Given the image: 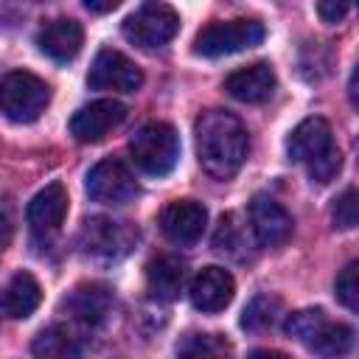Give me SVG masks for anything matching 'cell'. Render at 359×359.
I'll use <instances>...</instances> for the list:
<instances>
[{
    "mask_svg": "<svg viewBox=\"0 0 359 359\" xmlns=\"http://www.w3.org/2000/svg\"><path fill=\"white\" fill-rule=\"evenodd\" d=\"M213 247L222 250V252H233L236 247H241V227H238V216L236 213L222 216L219 230L213 236Z\"/></svg>",
    "mask_w": 359,
    "mask_h": 359,
    "instance_id": "26",
    "label": "cell"
},
{
    "mask_svg": "<svg viewBox=\"0 0 359 359\" xmlns=\"http://www.w3.org/2000/svg\"><path fill=\"white\" fill-rule=\"evenodd\" d=\"M123 118H126V107L121 101L101 98V101H93V104L76 109V115L70 118V135L79 143H98L115 126H121Z\"/></svg>",
    "mask_w": 359,
    "mask_h": 359,
    "instance_id": "10",
    "label": "cell"
},
{
    "mask_svg": "<svg viewBox=\"0 0 359 359\" xmlns=\"http://www.w3.org/2000/svg\"><path fill=\"white\" fill-rule=\"evenodd\" d=\"M247 359H289V356L280 353V351H266V348H261V351H252Z\"/></svg>",
    "mask_w": 359,
    "mask_h": 359,
    "instance_id": "30",
    "label": "cell"
},
{
    "mask_svg": "<svg viewBox=\"0 0 359 359\" xmlns=\"http://www.w3.org/2000/svg\"><path fill=\"white\" fill-rule=\"evenodd\" d=\"M62 306L73 320L84 325H101L112 309V292L104 283H79Z\"/></svg>",
    "mask_w": 359,
    "mask_h": 359,
    "instance_id": "17",
    "label": "cell"
},
{
    "mask_svg": "<svg viewBox=\"0 0 359 359\" xmlns=\"http://www.w3.org/2000/svg\"><path fill=\"white\" fill-rule=\"evenodd\" d=\"M275 84H278V79H275V70L269 67V62L247 65V67H241L224 79V90L244 104L266 101L275 93Z\"/></svg>",
    "mask_w": 359,
    "mask_h": 359,
    "instance_id": "16",
    "label": "cell"
},
{
    "mask_svg": "<svg viewBox=\"0 0 359 359\" xmlns=\"http://www.w3.org/2000/svg\"><path fill=\"white\" fill-rule=\"evenodd\" d=\"M87 194L101 205H123L137 196V180L123 160L107 157L90 168Z\"/></svg>",
    "mask_w": 359,
    "mask_h": 359,
    "instance_id": "8",
    "label": "cell"
},
{
    "mask_svg": "<svg viewBox=\"0 0 359 359\" xmlns=\"http://www.w3.org/2000/svg\"><path fill=\"white\" fill-rule=\"evenodd\" d=\"M250 151V137L244 123L227 109H208L196 121V154L199 165L216 177L230 180L238 174Z\"/></svg>",
    "mask_w": 359,
    "mask_h": 359,
    "instance_id": "1",
    "label": "cell"
},
{
    "mask_svg": "<svg viewBox=\"0 0 359 359\" xmlns=\"http://www.w3.org/2000/svg\"><path fill=\"white\" fill-rule=\"evenodd\" d=\"M42 300V289L31 272H17L0 292V311L11 320H25L36 311Z\"/></svg>",
    "mask_w": 359,
    "mask_h": 359,
    "instance_id": "20",
    "label": "cell"
},
{
    "mask_svg": "<svg viewBox=\"0 0 359 359\" xmlns=\"http://www.w3.org/2000/svg\"><path fill=\"white\" fill-rule=\"evenodd\" d=\"M87 84L93 90H118V93H135L143 84V73L140 67L123 56L121 50L104 48L95 53L90 73H87Z\"/></svg>",
    "mask_w": 359,
    "mask_h": 359,
    "instance_id": "9",
    "label": "cell"
},
{
    "mask_svg": "<svg viewBox=\"0 0 359 359\" xmlns=\"http://www.w3.org/2000/svg\"><path fill=\"white\" fill-rule=\"evenodd\" d=\"M180 31V14L165 3H143L123 20V36L140 48H163Z\"/></svg>",
    "mask_w": 359,
    "mask_h": 359,
    "instance_id": "7",
    "label": "cell"
},
{
    "mask_svg": "<svg viewBox=\"0 0 359 359\" xmlns=\"http://www.w3.org/2000/svg\"><path fill=\"white\" fill-rule=\"evenodd\" d=\"M356 216H359V202H356V188H348L342 196L334 199L331 208V222L339 230H353L356 227Z\"/></svg>",
    "mask_w": 359,
    "mask_h": 359,
    "instance_id": "25",
    "label": "cell"
},
{
    "mask_svg": "<svg viewBox=\"0 0 359 359\" xmlns=\"http://www.w3.org/2000/svg\"><path fill=\"white\" fill-rule=\"evenodd\" d=\"M278 314H280V300L278 297H272V294H255L250 300V306L244 309L241 325L250 328V331L272 328L278 323Z\"/></svg>",
    "mask_w": 359,
    "mask_h": 359,
    "instance_id": "23",
    "label": "cell"
},
{
    "mask_svg": "<svg viewBox=\"0 0 359 359\" xmlns=\"http://www.w3.org/2000/svg\"><path fill=\"white\" fill-rule=\"evenodd\" d=\"M177 359H230V342L222 334L194 331L177 345Z\"/></svg>",
    "mask_w": 359,
    "mask_h": 359,
    "instance_id": "22",
    "label": "cell"
},
{
    "mask_svg": "<svg viewBox=\"0 0 359 359\" xmlns=\"http://www.w3.org/2000/svg\"><path fill=\"white\" fill-rule=\"evenodd\" d=\"M65 216H67V191L62 182L45 185L28 202V210H25V219L36 236H53L62 227Z\"/></svg>",
    "mask_w": 359,
    "mask_h": 359,
    "instance_id": "14",
    "label": "cell"
},
{
    "mask_svg": "<svg viewBox=\"0 0 359 359\" xmlns=\"http://www.w3.org/2000/svg\"><path fill=\"white\" fill-rule=\"evenodd\" d=\"M31 353L36 359H81V348L76 337L62 325L42 328L31 342Z\"/></svg>",
    "mask_w": 359,
    "mask_h": 359,
    "instance_id": "21",
    "label": "cell"
},
{
    "mask_svg": "<svg viewBox=\"0 0 359 359\" xmlns=\"http://www.w3.org/2000/svg\"><path fill=\"white\" fill-rule=\"evenodd\" d=\"M14 236V202L8 194L0 196V252L11 244Z\"/></svg>",
    "mask_w": 359,
    "mask_h": 359,
    "instance_id": "27",
    "label": "cell"
},
{
    "mask_svg": "<svg viewBox=\"0 0 359 359\" xmlns=\"http://www.w3.org/2000/svg\"><path fill=\"white\" fill-rule=\"evenodd\" d=\"M188 294H191L194 309H199L205 314H216L224 306H230V300L236 294V280L222 266H205L194 275Z\"/></svg>",
    "mask_w": 359,
    "mask_h": 359,
    "instance_id": "13",
    "label": "cell"
},
{
    "mask_svg": "<svg viewBox=\"0 0 359 359\" xmlns=\"http://www.w3.org/2000/svg\"><path fill=\"white\" fill-rule=\"evenodd\" d=\"M286 151L294 163H303L309 168L311 180H317V182L334 180L342 168V151L334 143L331 123L317 115L300 121L292 129V135L286 140Z\"/></svg>",
    "mask_w": 359,
    "mask_h": 359,
    "instance_id": "2",
    "label": "cell"
},
{
    "mask_svg": "<svg viewBox=\"0 0 359 359\" xmlns=\"http://www.w3.org/2000/svg\"><path fill=\"white\" fill-rule=\"evenodd\" d=\"M137 241V230L129 222L107 219V216H93L84 222L79 247L87 258L101 261V264H115L132 252Z\"/></svg>",
    "mask_w": 359,
    "mask_h": 359,
    "instance_id": "5",
    "label": "cell"
},
{
    "mask_svg": "<svg viewBox=\"0 0 359 359\" xmlns=\"http://www.w3.org/2000/svg\"><path fill=\"white\" fill-rule=\"evenodd\" d=\"M185 286V264L177 255H157L146 266V289L149 297L171 303L180 297Z\"/></svg>",
    "mask_w": 359,
    "mask_h": 359,
    "instance_id": "18",
    "label": "cell"
},
{
    "mask_svg": "<svg viewBox=\"0 0 359 359\" xmlns=\"http://www.w3.org/2000/svg\"><path fill=\"white\" fill-rule=\"evenodd\" d=\"M205 224H208V210L202 202L194 199H177L160 213V230L165 233L168 241L180 247L196 244L205 233Z\"/></svg>",
    "mask_w": 359,
    "mask_h": 359,
    "instance_id": "12",
    "label": "cell"
},
{
    "mask_svg": "<svg viewBox=\"0 0 359 359\" xmlns=\"http://www.w3.org/2000/svg\"><path fill=\"white\" fill-rule=\"evenodd\" d=\"M84 42V31L76 20L70 17H56L50 22H45L36 34V45L45 56H50L53 62H70L79 56Z\"/></svg>",
    "mask_w": 359,
    "mask_h": 359,
    "instance_id": "15",
    "label": "cell"
},
{
    "mask_svg": "<svg viewBox=\"0 0 359 359\" xmlns=\"http://www.w3.org/2000/svg\"><path fill=\"white\" fill-rule=\"evenodd\" d=\"M129 154L132 163L151 177H165L180 157V135L171 123L163 121H151L146 126H140L135 132V137L129 140Z\"/></svg>",
    "mask_w": 359,
    "mask_h": 359,
    "instance_id": "3",
    "label": "cell"
},
{
    "mask_svg": "<svg viewBox=\"0 0 359 359\" xmlns=\"http://www.w3.org/2000/svg\"><path fill=\"white\" fill-rule=\"evenodd\" d=\"M359 264L356 261H351L339 275H337V280H334V294H337V300L348 309V311H356L359 309Z\"/></svg>",
    "mask_w": 359,
    "mask_h": 359,
    "instance_id": "24",
    "label": "cell"
},
{
    "mask_svg": "<svg viewBox=\"0 0 359 359\" xmlns=\"http://www.w3.org/2000/svg\"><path fill=\"white\" fill-rule=\"evenodd\" d=\"M317 14L325 22H337V20H342L348 14V3H328V0H323V3H317Z\"/></svg>",
    "mask_w": 359,
    "mask_h": 359,
    "instance_id": "28",
    "label": "cell"
},
{
    "mask_svg": "<svg viewBox=\"0 0 359 359\" xmlns=\"http://www.w3.org/2000/svg\"><path fill=\"white\" fill-rule=\"evenodd\" d=\"M250 227H252V236L258 244L278 247V244L289 241L294 222L280 202H275L266 194H255L250 202Z\"/></svg>",
    "mask_w": 359,
    "mask_h": 359,
    "instance_id": "11",
    "label": "cell"
},
{
    "mask_svg": "<svg viewBox=\"0 0 359 359\" xmlns=\"http://www.w3.org/2000/svg\"><path fill=\"white\" fill-rule=\"evenodd\" d=\"M84 6H87L90 11H115L121 3H118V0H107V3H95V0H87Z\"/></svg>",
    "mask_w": 359,
    "mask_h": 359,
    "instance_id": "29",
    "label": "cell"
},
{
    "mask_svg": "<svg viewBox=\"0 0 359 359\" xmlns=\"http://www.w3.org/2000/svg\"><path fill=\"white\" fill-rule=\"evenodd\" d=\"M50 101V87L28 73V70H11L0 79V112L8 121L31 123L36 121Z\"/></svg>",
    "mask_w": 359,
    "mask_h": 359,
    "instance_id": "4",
    "label": "cell"
},
{
    "mask_svg": "<svg viewBox=\"0 0 359 359\" xmlns=\"http://www.w3.org/2000/svg\"><path fill=\"white\" fill-rule=\"evenodd\" d=\"M303 345L309 351H314L317 356L325 359H339L348 356L353 351V328L345 323H331L325 314L314 323V328L309 331V337L303 339Z\"/></svg>",
    "mask_w": 359,
    "mask_h": 359,
    "instance_id": "19",
    "label": "cell"
},
{
    "mask_svg": "<svg viewBox=\"0 0 359 359\" xmlns=\"http://www.w3.org/2000/svg\"><path fill=\"white\" fill-rule=\"evenodd\" d=\"M264 25L258 20H219V22H208L196 39H194V53L205 56V59H219V56H230L247 48H255L264 42Z\"/></svg>",
    "mask_w": 359,
    "mask_h": 359,
    "instance_id": "6",
    "label": "cell"
}]
</instances>
